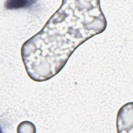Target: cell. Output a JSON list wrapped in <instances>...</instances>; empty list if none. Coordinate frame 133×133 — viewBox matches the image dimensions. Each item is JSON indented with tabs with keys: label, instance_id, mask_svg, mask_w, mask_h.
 I'll return each instance as SVG.
<instances>
[{
	"label": "cell",
	"instance_id": "2",
	"mask_svg": "<svg viewBox=\"0 0 133 133\" xmlns=\"http://www.w3.org/2000/svg\"><path fill=\"white\" fill-rule=\"evenodd\" d=\"M132 102L127 103L119 110L116 119V126L118 132H130L132 129Z\"/></svg>",
	"mask_w": 133,
	"mask_h": 133
},
{
	"label": "cell",
	"instance_id": "1",
	"mask_svg": "<svg viewBox=\"0 0 133 133\" xmlns=\"http://www.w3.org/2000/svg\"><path fill=\"white\" fill-rule=\"evenodd\" d=\"M107 26L99 1H62L42 30L22 45L21 55L28 75L37 82L51 79L78 46Z\"/></svg>",
	"mask_w": 133,
	"mask_h": 133
},
{
	"label": "cell",
	"instance_id": "3",
	"mask_svg": "<svg viewBox=\"0 0 133 133\" xmlns=\"http://www.w3.org/2000/svg\"><path fill=\"white\" fill-rule=\"evenodd\" d=\"M36 1L26 0H10L5 3V7L7 9H16L26 8L31 6Z\"/></svg>",
	"mask_w": 133,
	"mask_h": 133
}]
</instances>
